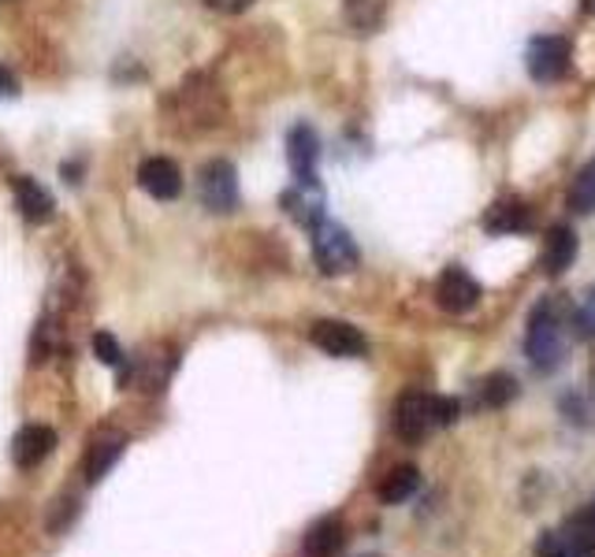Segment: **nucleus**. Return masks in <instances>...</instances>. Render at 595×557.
I'll list each match as a JSON object with an SVG mask.
<instances>
[{
    "label": "nucleus",
    "instance_id": "26",
    "mask_svg": "<svg viewBox=\"0 0 595 557\" xmlns=\"http://www.w3.org/2000/svg\"><path fill=\"white\" fill-rule=\"evenodd\" d=\"M253 0H209V8H216V12H228V16H239L246 12Z\"/></svg>",
    "mask_w": 595,
    "mask_h": 557
},
{
    "label": "nucleus",
    "instance_id": "16",
    "mask_svg": "<svg viewBox=\"0 0 595 557\" xmlns=\"http://www.w3.org/2000/svg\"><path fill=\"white\" fill-rule=\"evenodd\" d=\"M525 227H528V205L517 198L495 201V205L484 212V231L487 234H517Z\"/></svg>",
    "mask_w": 595,
    "mask_h": 557
},
{
    "label": "nucleus",
    "instance_id": "2",
    "mask_svg": "<svg viewBox=\"0 0 595 557\" xmlns=\"http://www.w3.org/2000/svg\"><path fill=\"white\" fill-rule=\"evenodd\" d=\"M313 261L324 275H346L357 267L361 253L346 227H339L332 220H321L313 227Z\"/></svg>",
    "mask_w": 595,
    "mask_h": 557
},
{
    "label": "nucleus",
    "instance_id": "21",
    "mask_svg": "<svg viewBox=\"0 0 595 557\" xmlns=\"http://www.w3.org/2000/svg\"><path fill=\"white\" fill-rule=\"evenodd\" d=\"M514 398H517V379L506 376V372H495V376H487L481 383V402L487 409H503V405Z\"/></svg>",
    "mask_w": 595,
    "mask_h": 557
},
{
    "label": "nucleus",
    "instance_id": "7",
    "mask_svg": "<svg viewBox=\"0 0 595 557\" xmlns=\"http://www.w3.org/2000/svg\"><path fill=\"white\" fill-rule=\"evenodd\" d=\"M280 205L283 212L291 216L298 227H316V223L324 220V190L316 179H294L291 190H283L280 194Z\"/></svg>",
    "mask_w": 595,
    "mask_h": 557
},
{
    "label": "nucleus",
    "instance_id": "5",
    "mask_svg": "<svg viewBox=\"0 0 595 557\" xmlns=\"http://www.w3.org/2000/svg\"><path fill=\"white\" fill-rule=\"evenodd\" d=\"M310 338L327 357H365L369 353V338L346 320H316L310 327Z\"/></svg>",
    "mask_w": 595,
    "mask_h": 557
},
{
    "label": "nucleus",
    "instance_id": "8",
    "mask_svg": "<svg viewBox=\"0 0 595 557\" xmlns=\"http://www.w3.org/2000/svg\"><path fill=\"white\" fill-rule=\"evenodd\" d=\"M569 52L566 38H536L528 45V74L536 82H558L569 71Z\"/></svg>",
    "mask_w": 595,
    "mask_h": 557
},
{
    "label": "nucleus",
    "instance_id": "30",
    "mask_svg": "<svg viewBox=\"0 0 595 557\" xmlns=\"http://www.w3.org/2000/svg\"><path fill=\"white\" fill-rule=\"evenodd\" d=\"M365 557H376V554H365Z\"/></svg>",
    "mask_w": 595,
    "mask_h": 557
},
{
    "label": "nucleus",
    "instance_id": "10",
    "mask_svg": "<svg viewBox=\"0 0 595 557\" xmlns=\"http://www.w3.org/2000/svg\"><path fill=\"white\" fill-rule=\"evenodd\" d=\"M123 449H127V435L115 432V427H101L87 446V465H82L87 468V484H101L109 476V468L123 457Z\"/></svg>",
    "mask_w": 595,
    "mask_h": 557
},
{
    "label": "nucleus",
    "instance_id": "25",
    "mask_svg": "<svg viewBox=\"0 0 595 557\" xmlns=\"http://www.w3.org/2000/svg\"><path fill=\"white\" fill-rule=\"evenodd\" d=\"M458 409L462 405L454 398H435V427H446V424L458 421Z\"/></svg>",
    "mask_w": 595,
    "mask_h": 557
},
{
    "label": "nucleus",
    "instance_id": "9",
    "mask_svg": "<svg viewBox=\"0 0 595 557\" xmlns=\"http://www.w3.org/2000/svg\"><path fill=\"white\" fill-rule=\"evenodd\" d=\"M138 186L157 201H175L183 194V171L168 156H149L145 164L138 168Z\"/></svg>",
    "mask_w": 595,
    "mask_h": 557
},
{
    "label": "nucleus",
    "instance_id": "20",
    "mask_svg": "<svg viewBox=\"0 0 595 557\" xmlns=\"http://www.w3.org/2000/svg\"><path fill=\"white\" fill-rule=\"evenodd\" d=\"M569 209L581 212V216L595 212V156L577 171V179H573V186H569Z\"/></svg>",
    "mask_w": 595,
    "mask_h": 557
},
{
    "label": "nucleus",
    "instance_id": "3",
    "mask_svg": "<svg viewBox=\"0 0 595 557\" xmlns=\"http://www.w3.org/2000/svg\"><path fill=\"white\" fill-rule=\"evenodd\" d=\"M198 198L209 212H235L239 209V171L231 160H209L198 171Z\"/></svg>",
    "mask_w": 595,
    "mask_h": 557
},
{
    "label": "nucleus",
    "instance_id": "24",
    "mask_svg": "<svg viewBox=\"0 0 595 557\" xmlns=\"http://www.w3.org/2000/svg\"><path fill=\"white\" fill-rule=\"evenodd\" d=\"M577 327L584 338H595V291L584 297V305L577 308Z\"/></svg>",
    "mask_w": 595,
    "mask_h": 557
},
{
    "label": "nucleus",
    "instance_id": "19",
    "mask_svg": "<svg viewBox=\"0 0 595 557\" xmlns=\"http://www.w3.org/2000/svg\"><path fill=\"white\" fill-rule=\"evenodd\" d=\"M343 16L357 34H372V30H380V23H384L387 0H346Z\"/></svg>",
    "mask_w": 595,
    "mask_h": 557
},
{
    "label": "nucleus",
    "instance_id": "14",
    "mask_svg": "<svg viewBox=\"0 0 595 557\" xmlns=\"http://www.w3.org/2000/svg\"><path fill=\"white\" fill-rule=\"evenodd\" d=\"M343 539H346V528L339 517H321L305 531V543H302V554L305 557H335L343 550Z\"/></svg>",
    "mask_w": 595,
    "mask_h": 557
},
{
    "label": "nucleus",
    "instance_id": "6",
    "mask_svg": "<svg viewBox=\"0 0 595 557\" xmlns=\"http://www.w3.org/2000/svg\"><path fill=\"white\" fill-rule=\"evenodd\" d=\"M476 302H481V283L458 264L446 267L440 275V283H435V305H440L443 313L462 316V313H470V308H476Z\"/></svg>",
    "mask_w": 595,
    "mask_h": 557
},
{
    "label": "nucleus",
    "instance_id": "28",
    "mask_svg": "<svg viewBox=\"0 0 595 557\" xmlns=\"http://www.w3.org/2000/svg\"><path fill=\"white\" fill-rule=\"evenodd\" d=\"M584 12H588V16H595V0H584Z\"/></svg>",
    "mask_w": 595,
    "mask_h": 557
},
{
    "label": "nucleus",
    "instance_id": "18",
    "mask_svg": "<svg viewBox=\"0 0 595 557\" xmlns=\"http://www.w3.org/2000/svg\"><path fill=\"white\" fill-rule=\"evenodd\" d=\"M417 487H421L417 468H413V465H395L384 479H380L376 495H380V502H387V506H402L406 498L417 495Z\"/></svg>",
    "mask_w": 595,
    "mask_h": 557
},
{
    "label": "nucleus",
    "instance_id": "23",
    "mask_svg": "<svg viewBox=\"0 0 595 557\" xmlns=\"http://www.w3.org/2000/svg\"><path fill=\"white\" fill-rule=\"evenodd\" d=\"M536 557H569L566 554V543H562V535L558 531H544V535H539Z\"/></svg>",
    "mask_w": 595,
    "mask_h": 557
},
{
    "label": "nucleus",
    "instance_id": "1",
    "mask_svg": "<svg viewBox=\"0 0 595 557\" xmlns=\"http://www.w3.org/2000/svg\"><path fill=\"white\" fill-rule=\"evenodd\" d=\"M525 353L533 361L536 372H555L562 364V320L555 313V302H539L528 316V335H525Z\"/></svg>",
    "mask_w": 595,
    "mask_h": 557
},
{
    "label": "nucleus",
    "instance_id": "27",
    "mask_svg": "<svg viewBox=\"0 0 595 557\" xmlns=\"http://www.w3.org/2000/svg\"><path fill=\"white\" fill-rule=\"evenodd\" d=\"M19 93V82H16V74L4 68V63H0V101L4 98H16Z\"/></svg>",
    "mask_w": 595,
    "mask_h": 557
},
{
    "label": "nucleus",
    "instance_id": "17",
    "mask_svg": "<svg viewBox=\"0 0 595 557\" xmlns=\"http://www.w3.org/2000/svg\"><path fill=\"white\" fill-rule=\"evenodd\" d=\"M562 543H566V554L569 557H595V517L592 509H581L573 513L562 528Z\"/></svg>",
    "mask_w": 595,
    "mask_h": 557
},
{
    "label": "nucleus",
    "instance_id": "12",
    "mask_svg": "<svg viewBox=\"0 0 595 557\" xmlns=\"http://www.w3.org/2000/svg\"><path fill=\"white\" fill-rule=\"evenodd\" d=\"M286 160H291L294 179H316V164H321V138L310 123H298L286 134Z\"/></svg>",
    "mask_w": 595,
    "mask_h": 557
},
{
    "label": "nucleus",
    "instance_id": "15",
    "mask_svg": "<svg viewBox=\"0 0 595 557\" xmlns=\"http://www.w3.org/2000/svg\"><path fill=\"white\" fill-rule=\"evenodd\" d=\"M573 261H577V234H573V227H562L558 223L544 239V272L562 275Z\"/></svg>",
    "mask_w": 595,
    "mask_h": 557
},
{
    "label": "nucleus",
    "instance_id": "11",
    "mask_svg": "<svg viewBox=\"0 0 595 557\" xmlns=\"http://www.w3.org/2000/svg\"><path fill=\"white\" fill-rule=\"evenodd\" d=\"M52 449H57V432L46 424L19 427V435L12 438V460L19 468H38Z\"/></svg>",
    "mask_w": 595,
    "mask_h": 557
},
{
    "label": "nucleus",
    "instance_id": "13",
    "mask_svg": "<svg viewBox=\"0 0 595 557\" xmlns=\"http://www.w3.org/2000/svg\"><path fill=\"white\" fill-rule=\"evenodd\" d=\"M12 190H16V205H19V212H23V216H27L30 223H46V220H52V209H57V201H52V194H49L46 186H41L38 179L16 175Z\"/></svg>",
    "mask_w": 595,
    "mask_h": 557
},
{
    "label": "nucleus",
    "instance_id": "4",
    "mask_svg": "<svg viewBox=\"0 0 595 557\" xmlns=\"http://www.w3.org/2000/svg\"><path fill=\"white\" fill-rule=\"evenodd\" d=\"M435 427V398L424 391H406L395 405V435L402 443L417 446L428 438V432Z\"/></svg>",
    "mask_w": 595,
    "mask_h": 557
},
{
    "label": "nucleus",
    "instance_id": "22",
    "mask_svg": "<svg viewBox=\"0 0 595 557\" xmlns=\"http://www.w3.org/2000/svg\"><path fill=\"white\" fill-rule=\"evenodd\" d=\"M93 353H98V361L109 364V368H120V364H123L120 342H115L109 331H98V335H93Z\"/></svg>",
    "mask_w": 595,
    "mask_h": 557
},
{
    "label": "nucleus",
    "instance_id": "29",
    "mask_svg": "<svg viewBox=\"0 0 595 557\" xmlns=\"http://www.w3.org/2000/svg\"><path fill=\"white\" fill-rule=\"evenodd\" d=\"M592 517H595V502H592Z\"/></svg>",
    "mask_w": 595,
    "mask_h": 557
}]
</instances>
